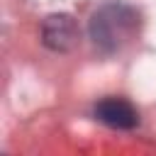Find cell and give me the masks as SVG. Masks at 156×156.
I'll return each instance as SVG.
<instances>
[{
    "mask_svg": "<svg viewBox=\"0 0 156 156\" xmlns=\"http://www.w3.org/2000/svg\"><path fill=\"white\" fill-rule=\"evenodd\" d=\"M139 29V15L127 5H105L90 20V37L105 54L119 51L134 39Z\"/></svg>",
    "mask_w": 156,
    "mask_h": 156,
    "instance_id": "obj_1",
    "label": "cell"
},
{
    "mask_svg": "<svg viewBox=\"0 0 156 156\" xmlns=\"http://www.w3.org/2000/svg\"><path fill=\"white\" fill-rule=\"evenodd\" d=\"M95 117L100 122H105L107 127H115V129H132L136 124V119H139L136 110L122 98H107V100L98 102Z\"/></svg>",
    "mask_w": 156,
    "mask_h": 156,
    "instance_id": "obj_2",
    "label": "cell"
},
{
    "mask_svg": "<svg viewBox=\"0 0 156 156\" xmlns=\"http://www.w3.org/2000/svg\"><path fill=\"white\" fill-rule=\"evenodd\" d=\"M78 39V29H76V22L73 17L68 15H54L44 22V44L49 49H56V51H66L76 44Z\"/></svg>",
    "mask_w": 156,
    "mask_h": 156,
    "instance_id": "obj_3",
    "label": "cell"
}]
</instances>
